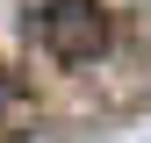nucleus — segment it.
I'll use <instances>...</instances> for the list:
<instances>
[{"instance_id": "nucleus-1", "label": "nucleus", "mask_w": 151, "mask_h": 143, "mask_svg": "<svg viewBox=\"0 0 151 143\" xmlns=\"http://www.w3.org/2000/svg\"><path fill=\"white\" fill-rule=\"evenodd\" d=\"M29 36L50 64H93L108 50V7L101 0H29Z\"/></svg>"}, {"instance_id": "nucleus-2", "label": "nucleus", "mask_w": 151, "mask_h": 143, "mask_svg": "<svg viewBox=\"0 0 151 143\" xmlns=\"http://www.w3.org/2000/svg\"><path fill=\"white\" fill-rule=\"evenodd\" d=\"M22 129H29V100H22L14 79H0V143H14Z\"/></svg>"}]
</instances>
